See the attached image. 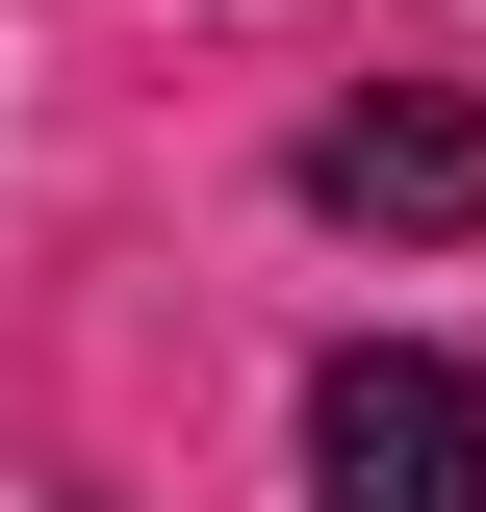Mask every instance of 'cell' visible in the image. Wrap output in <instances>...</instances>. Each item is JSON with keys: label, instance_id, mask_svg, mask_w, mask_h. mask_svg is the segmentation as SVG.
I'll use <instances>...</instances> for the list:
<instances>
[{"label": "cell", "instance_id": "cell-1", "mask_svg": "<svg viewBox=\"0 0 486 512\" xmlns=\"http://www.w3.org/2000/svg\"><path fill=\"white\" fill-rule=\"evenodd\" d=\"M307 512H486V384L410 333L307 359Z\"/></svg>", "mask_w": 486, "mask_h": 512}, {"label": "cell", "instance_id": "cell-2", "mask_svg": "<svg viewBox=\"0 0 486 512\" xmlns=\"http://www.w3.org/2000/svg\"><path fill=\"white\" fill-rule=\"evenodd\" d=\"M307 205H333V231H384V256L486 231V77H359V103L307 128Z\"/></svg>", "mask_w": 486, "mask_h": 512}]
</instances>
